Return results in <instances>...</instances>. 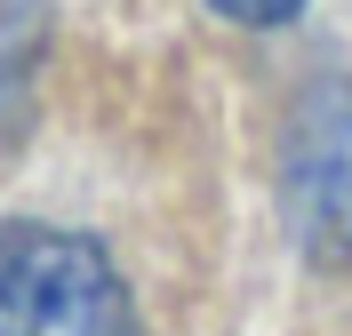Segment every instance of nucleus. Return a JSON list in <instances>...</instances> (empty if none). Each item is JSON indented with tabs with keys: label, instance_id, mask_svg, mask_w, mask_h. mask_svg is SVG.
Segmentation results:
<instances>
[{
	"label": "nucleus",
	"instance_id": "obj_3",
	"mask_svg": "<svg viewBox=\"0 0 352 336\" xmlns=\"http://www.w3.org/2000/svg\"><path fill=\"white\" fill-rule=\"evenodd\" d=\"M224 24H248V32H272V24H288V16H305V0H208Z\"/></svg>",
	"mask_w": 352,
	"mask_h": 336
},
{
	"label": "nucleus",
	"instance_id": "obj_1",
	"mask_svg": "<svg viewBox=\"0 0 352 336\" xmlns=\"http://www.w3.org/2000/svg\"><path fill=\"white\" fill-rule=\"evenodd\" d=\"M0 336H144L104 240L65 224H0Z\"/></svg>",
	"mask_w": 352,
	"mask_h": 336
},
{
	"label": "nucleus",
	"instance_id": "obj_2",
	"mask_svg": "<svg viewBox=\"0 0 352 336\" xmlns=\"http://www.w3.org/2000/svg\"><path fill=\"white\" fill-rule=\"evenodd\" d=\"M280 208L312 272H352V72H320L288 104Z\"/></svg>",
	"mask_w": 352,
	"mask_h": 336
}]
</instances>
